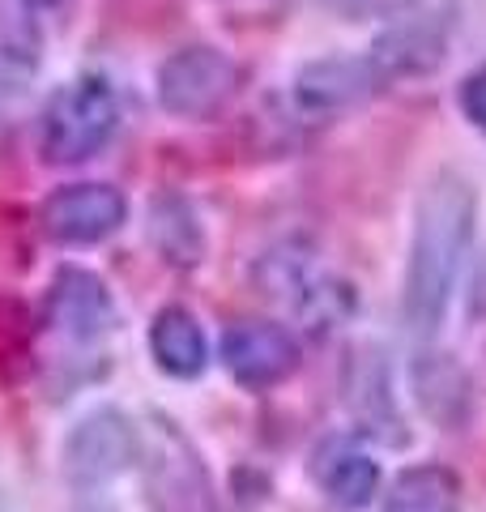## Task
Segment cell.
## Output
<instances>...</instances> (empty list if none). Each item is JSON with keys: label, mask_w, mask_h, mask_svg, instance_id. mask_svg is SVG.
Here are the masks:
<instances>
[{"label": "cell", "mask_w": 486, "mask_h": 512, "mask_svg": "<svg viewBox=\"0 0 486 512\" xmlns=\"http://www.w3.org/2000/svg\"><path fill=\"white\" fill-rule=\"evenodd\" d=\"M474 214L478 197L457 171H440L418 197L401 291V320L414 338H431L444 325L452 291H457L461 256L469 248V235H474Z\"/></svg>", "instance_id": "6da1fadb"}, {"label": "cell", "mask_w": 486, "mask_h": 512, "mask_svg": "<svg viewBox=\"0 0 486 512\" xmlns=\"http://www.w3.org/2000/svg\"><path fill=\"white\" fill-rule=\"evenodd\" d=\"M120 124V103L103 77H77V82L60 86L43 107L39 120V146L43 158L56 167H73L94 158Z\"/></svg>", "instance_id": "7a4b0ae2"}, {"label": "cell", "mask_w": 486, "mask_h": 512, "mask_svg": "<svg viewBox=\"0 0 486 512\" xmlns=\"http://www.w3.org/2000/svg\"><path fill=\"white\" fill-rule=\"evenodd\" d=\"M239 64L209 43L180 47L158 69V103L180 120H209L235 99Z\"/></svg>", "instance_id": "3957f363"}, {"label": "cell", "mask_w": 486, "mask_h": 512, "mask_svg": "<svg viewBox=\"0 0 486 512\" xmlns=\"http://www.w3.org/2000/svg\"><path fill=\"white\" fill-rule=\"evenodd\" d=\"M64 478L73 487H103L141 461V431L124 410L99 406L86 419H77L64 436Z\"/></svg>", "instance_id": "277c9868"}, {"label": "cell", "mask_w": 486, "mask_h": 512, "mask_svg": "<svg viewBox=\"0 0 486 512\" xmlns=\"http://www.w3.org/2000/svg\"><path fill=\"white\" fill-rule=\"evenodd\" d=\"M43 231L56 239V244H73V248H86V244H99V239L116 235L128 218V201L120 188L111 184H64L56 188L52 197L43 201Z\"/></svg>", "instance_id": "5b68a950"}, {"label": "cell", "mask_w": 486, "mask_h": 512, "mask_svg": "<svg viewBox=\"0 0 486 512\" xmlns=\"http://www.w3.org/2000/svg\"><path fill=\"white\" fill-rule=\"evenodd\" d=\"M222 363L243 389H269L299 367V342L273 320H239L222 338Z\"/></svg>", "instance_id": "8992f818"}, {"label": "cell", "mask_w": 486, "mask_h": 512, "mask_svg": "<svg viewBox=\"0 0 486 512\" xmlns=\"http://www.w3.org/2000/svg\"><path fill=\"white\" fill-rule=\"evenodd\" d=\"M444 52H448V39H444V26L427 18V13H401L393 18V26L371 43V69L376 77L388 86V82H405V77H427L444 64Z\"/></svg>", "instance_id": "52a82bcc"}, {"label": "cell", "mask_w": 486, "mask_h": 512, "mask_svg": "<svg viewBox=\"0 0 486 512\" xmlns=\"http://www.w3.org/2000/svg\"><path fill=\"white\" fill-rule=\"evenodd\" d=\"M47 316L52 325L73 342H94L116 325V299L103 286L99 274L77 265H64L52 278V291H47Z\"/></svg>", "instance_id": "ba28073f"}, {"label": "cell", "mask_w": 486, "mask_h": 512, "mask_svg": "<svg viewBox=\"0 0 486 512\" xmlns=\"http://www.w3.org/2000/svg\"><path fill=\"white\" fill-rule=\"evenodd\" d=\"M384 82L376 77L367 56H324L303 64L295 77V99L312 116H333V111L359 107L376 94Z\"/></svg>", "instance_id": "9c48e42d"}, {"label": "cell", "mask_w": 486, "mask_h": 512, "mask_svg": "<svg viewBox=\"0 0 486 512\" xmlns=\"http://www.w3.org/2000/svg\"><path fill=\"white\" fill-rule=\"evenodd\" d=\"M150 491L158 500V512H218L197 453L167 423H158V444L150 457Z\"/></svg>", "instance_id": "30bf717a"}, {"label": "cell", "mask_w": 486, "mask_h": 512, "mask_svg": "<svg viewBox=\"0 0 486 512\" xmlns=\"http://www.w3.org/2000/svg\"><path fill=\"white\" fill-rule=\"evenodd\" d=\"M418 406H423L427 419H435L444 431H461L469 419V406H474V389H469L465 367L444 355V350H427L418 355L410 367Z\"/></svg>", "instance_id": "8fae6325"}, {"label": "cell", "mask_w": 486, "mask_h": 512, "mask_svg": "<svg viewBox=\"0 0 486 512\" xmlns=\"http://www.w3.org/2000/svg\"><path fill=\"white\" fill-rule=\"evenodd\" d=\"M312 474H316V483L329 491V500H337L342 508H363V504H371V495L380 491V466L346 436H333L316 448Z\"/></svg>", "instance_id": "7c38bea8"}, {"label": "cell", "mask_w": 486, "mask_h": 512, "mask_svg": "<svg viewBox=\"0 0 486 512\" xmlns=\"http://www.w3.org/2000/svg\"><path fill=\"white\" fill-rule=\"evenodd\" d=\"M150 355L175 380L201 376L209 363V342H205V329L197 325V316L188 308H162L150 325Z\"/></svg>", "instance_id": "4fadbf2b"}, {"label": "cell", "mask_w": 486, "mask_h": 512, "mask_svg": "<svg viewBox=\"0 0 486 512\" xmlns=\"http://www.w3.org/2000/svg\"><path fill=\"white\" fill-rule=\"evenodd\" d=\"M384 512H461V478L448 466H410L393 478Z\"/></svg>", "instance_id": "5bb4252c"}, {"label": "cell", "mask_w": 486, "mask_h": 512, "mask_svg": "<svg viewBox=\"0 0 486 512\" xmlns=\"http://www.w3.org/2000/svg\"><path fill=\"white\" fill-rule=\"evenodd\" d=\"M150 239L171 265H197L205 252L201 222L192 214V205L180 197H158L150 205Z\"/></svg>", "instance_id": "9a60e30c"}, {"label": "cell", "mask_w": 486, "mask_h": 512, "mask_svg": "<svg viewBox=\"0 0 486 512\" xmlns=\"http://www.w3.org/2000/svg\"><path fill=\"white\" fill-rule=\"evenodd\" d=\"M346 389H350V410L363 414L371 427H388V419L397 423V406H393V397H388V380H384V363H380L376 346L354 350Z\"/></svg>", "instance_id": "2e32d148"}, {"label": "cell", "mask_w": 486, "mask_h": 512, "mask_svg": "<svg viewBox=\"0 0 486 512\" xmlns=\"http://www.w3.org/2000/svg\"><path fill=\"white\" fill-rule=\"evenodd\" d=\"M256 278H261L265 295L273 299H299L303 286L312 282V256H307L303 244H282V248H269L256 265Z\"/></svg>", "instance_id": "e0dca14e"}, {"label": "cell", "mask_w": 486, "mask_h": 512, "mask_svg": "<svg viewBox=\"0 0 486 512\" xmlns=\"http://www.w3.org/2000/svg\"><path fill=\"white\" fill-rule=\"evenodd\" d=\"M324 5L346 22H367V18H401L418 0H324Z\"/></svg>", "instance_id": "ac0fdd59"}, {"label": "cell", "mask_w": 486, "mask_h": 512, "mask_svg": "<svg viewBox=\"0 0 486 512\" xmlns=\"http://www.w3.org/2000/svg\"><path fill=\"white\" fill-rule=\"evenodd\" d=\"M461 111H465L469 124L486 133V64H482V69H474L461 82Z\"/></svg>", "instance_id": "d6986e66"}, {"label": "cell", "mask_w": 486, "mask_h": 512, "mask_svg": "<svg viewBox=\"0 0 486 512\" xmlns=\"http://www.w3.org/2000/svg\"><path fill=\"white\" fill-rule=\"evenodd\" d=\"M469 316H486V248L474 265V278H469Z\"/></svg>", "instance_id": "ffe728a7"}, {"label": "cell", "mask_w": 486, "mask_h": 512, "mask_svg": "<svg viewBox=\"0 0 486 512\" xmlns=\"http://www.w3.org/2000/svg\"><path fill=\"white\" fill-rule=\"evenodd\" d=\"M26 5H56V0H26Z\"/></svg>", "instance_id": "44dd1931"}, {"label": "cell", "mask_w": 486, "mask_h": 512, "mask_svg": "<svg viewBox=\"0 0 486 512\" xmlns=\"http://www.w3.org/2000/svg\"><path fill=\"white\" fill-rule=\"evenodd\" d=\"M77 512H103V508H77Z\"/></svg>", "instance_id": "7402d4cb"}]
</instances>
